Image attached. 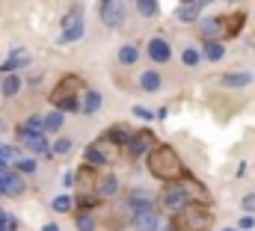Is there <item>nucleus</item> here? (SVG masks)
Here are the masks:
<instances>
[{"instance_id": "1", "label": "nucleus", "mask_w": 255, "mask_h": 231, "mask_svg": "<svg viewBox=\"0 0 255 231\" xmlns=\"http://www.w3.org/2000/svg\"><path fill=\"white\" fill-rule=\"evenodd\" d=\"M148 172L154 175V178H160V181H166V184H172V181H181L184 178V163L175 154V148L157 145L148 154Z\"/></svg>"}, {"instance_id": "2", "label": "nucleus", "mask_w": 255, "mask_h": 231, "mask_svg": "<svg viewBox=\"0 0 255 231\" xmlns=\"http://www.w3.org/2000/svg\"><path fill=\"white\" fill-rule=\"evenodd\" d=\"M214 223V214L205 202H190L184 211H178L169 223V231H208Z\"/></svg>"}, {"instance_id": "3", "label": "nucleus", "mask_w": 255, "mask_h": 231, "mask_svg": "<svg viewBox=\"0 0 255 231\" xmlns=\"http://www.w3.org/2000/svg\"><path fill=\"white\" fill-rule=\"evenodd\" d=\"M190 193H196L199 199H205V187H199V184H193V181H172V184H166L163 187V193H160V205L166 208V211H184L187 205H190Z\"/></svg>"}, {"instance_id": "4", "label": "nucleus", "mask_w": 255, "mask_h": 231, "mask_svg": "<svg viewBox=\"0 0 255 231\" xmlns=\"http://www.w3.org/2000/svg\"><path fill=\"white\" fill-rule=\"evenodd\" d=\"M80 89H83L80 77L65 74L63 80L54 86V92H51V104H54V107H60V113H63V110H68V113L80 110V104H77V92H80Z\"/></svg>"}, {"instance_id": "5", "label": "nucleus", "mask_w": 255, "mask_h": 231, "mask_svg": "<svg viewBox=\"0 0 255 231\" xmlns=\"http://www.w3.org/2000/svg\"><path fill=\"white\" fill-rule=\"evenodd\" d=\"M80 36H83V12H80V9H71L63 21V36H60V42H77Z\"/></svg>"}, {"instance_id": "6", "label": "nucleus", "mask_w": 255, "mask_h": 231, "mask_svg": "<svg viewBox=\"0 0 255 231\" xmlns=\"http://www.w3.org/2000/svg\"><path fill=\"white\" fill-rule=\"evenodd\" d=\"M154 148H157V139H154V133H151V130H139V133L130 139V145H128V151H130L133 157H139V154H145V151L151 154Z\"/></svg>"}, {"instance_id": "7", "label": "nucleus", "mask_w": 255, "mask_h": 231, "mask_svg": "<svg viewBox=\"0 0 255 231\" xmlns=\"http://www.w3.org/2000/svg\"><path fill=\"white\" fill-rule=\"evenodd\" d=\"M101 21H104L107 27H119V24L125 21V6L116 3V0H104V3H101Z\"/></svg>"}, {"instance_id": "8", "label": "nucleus", "mask_w": 255, "mask_h": 231, "mask_svg": "<svg viewBox=\"0 0 255 231\" xmlns=\"http://www.w3.org/2000/svg\"><path fill=\"white\" fill-rule=\"evenodd\" d=\"M0 187H3L6 196H21V193H24V181H21L18 175L6 172V169H0Z\"/></svg>"}, {"instance_id": "9", "label": "nucleus", "mask_w": 255, "mask_h": 231, "mask_svg": "<svg viewBox=\"0 0 255 231\" xmlns=\"http://www.w3.org/2000/svg\"><path fill=\"white\" fill-rule=\"evenodd\" d=\"M244 12H235V15H223L220 18V30L226 33V36H238L241 33V27H244Z\"/></svg>"}, {"instance_id": "10", "label": "nucleus", "mask_w": 255, "mask_h": 231, "mask_svg": "<svg viewBox=\"0 0 255 231\" xmlns=\"http://www.w3.org/2000/svg\"><path fill=\"white\" fill-rule=\"evenodd\" d=\"M21 142L33 151V154H48V139H45V133H33V136H21Z\"/></svg>"}, {"instance_id": "11", "label": "nucleus", "mask_w": 255, "mask_h": 231, "mask_svg": "<svg viewBox=\"0 0 255 231\" xmlns=\"http://www.w3.org/2000/svg\"><path fill=\"white\" fill-rule=\"evenodd\" d=\"M130 223H133L139 231H151L154 226H157V217H154V211H136Z\"/></svg>"}, {"instance_id": "12", "label": "nucleus", "mask_w": 255, "mask_h": 231, "mask_svg": "<svg viewBox=\"0 0 255 231\" xmlns=\"http://www.w3.org/2000/svg\"><path fill=\"white\" fill-rule=\"evenodd\" d=\"M148 57L154 59V62H166L169 59V45L163 39H151L148 42Z\"/></svg>"}, {"instance_id": "13", "label": "nucleus", "mask_w": 255, "mask_h": 231, "mask_svg": "<svg viewBox=\"0 0 255 231\" xmlns=\"http://www.w3.org/2000/svg\"><path fill=\"white\" fill-rule=\"evenodd\" d=\"M208 3H211V0H196V3L181 6V9H178V21H196L199 12H202V6H208Z\"/></svg>"}, {"instance_id": "14", "label": "nucleus", "mask_w": 255, "mask_h": 231, "mask_svg": "<svg viewBox=\"0 0 255 231\" xmlns=\"http://www.w3.org/2000/svg\"><path fill=\"white\" fill-rule=\"evenodd\" d=\"M253 83V74L250 71H232V74H223V86H250Z\"/></svg>"}, {"instance_id": "15", "label": "nucleus", "mask_w": 255, "mask_h": 231, "mask_svg": "<svg viewBox=\"0 0 255 231\" xmlns=\"http://www.w3.org/2000/svg\"><path fill=\"white\" fill-rule=\"evenodd\" d=\"M130 208H133V214L136 211H151V193H145V190L130 193Z\"/></svg>"}, {"instance_id": "16", "label": "nucleus", "mask_w": 255, "mask_h": 231, "mask_svg": "<svg viewBox=\"0 0 255 231\" xmlns=\"http://www.w3.org/2000/svg\"><path fill=\"white\" fill-rule=\"evenodd\" d=\"M220 33H223V30H220V18H208V21H202V36H205V42H217Z\"/></svg>"}, {"instance_id": "17", "label": "nucleus", "mask_w": 255, "mask_h": 231, "mask_svg": "<svg viewBox=\"0 0 255 231\" xmlns=\"http://www.w3.org/2000/svg\"><path fill=\"white\" fill-rule=\"evenodd\" d=\"M33 133H45V121L42 118H27L18 127V136H33Z\"/></svg>"}, {"instance_id": "18", "label": "nucleus", "mask_w": 255, "mask_h": 231, "mask_svg": "<svg viewBox=\"0 0 255 231\" xmlns=\"http://www.w3.org/2000/svg\"><path fill=\"white\" fill-rule=\"evenodd\" d=\"M80 110H83V113H89V116L98 113V110H101V95L89 89V92L83 95V104H80Z\"/></svg>"}, {"instance_id": "19", "label": "nucleus", "mask_w": 255, "mask_h": 231, "mask_svg": "<svg viewBox=\"0 0 255 231\" xmlns=\"http://www.w3.org/2000/svg\"><path fill=\"white\" fill-rule=\"evenodd\" d=\"M139 86H142L145 92H157V89H160V74H157V71H145V74L139 77Z\"/></svg>"}, {"instance_id": "20", "label": "nucleus", "mask_w": 255, "mask_h": 231, "mask_svg": "<svg viewBox=\"0 0 255 231\" xmlns=\"http://www.w3.org/2000/svg\"><path fill=\"white\" fill-rule=\"evenodd\" d=\"M107 160H110V154L101 151V145H89V148H86V163L98 166V163H107Z\"/></svg>"}, {"instance_id": "21", "label": "nucleus", "mask_w": 255, "mask_h": 231, "mask_svg": "<svg viewBox=\"0 0 255 231\" xmlns=\"http://www.w3.org/2000/svg\"><path fill=\"white\" fill-rule=\"evenodd\" d=\"M42 121H45V133H48V130H51V133H57V130L63 127V113H60V110H54V113L45 116Z\"/></svg>"}, {"instance_id": "22", "label": "nucleus", "mask_w": 255, "mask_h": 231, "mask_svg": "<svg viewBox=\"0 0 255 231\" xmlns=\"http://www.w3.org/2000/svg\"><path fill=\"white\" fill-rule=\"evenodd\" d=\"M107 139H113L116 145H130V139H133V136H130V130H128V127H113V130L107 133Z\"/></svg>"}, {"instance_id": "23", "label": "nucleus", "mask_w": 255, "mask_h": 231, "mask_svg": "<svg viewBox=\"0 0 255 231\" xmlns=\"http://www.w3.org/2000/svg\"><path fill=\"white\" fill-rule=\"evenodd\" d=\"M12 163H18V151L9 148V145H0V169H6Z\"/></svg>"}, {"instance_id": "24", "label": "nucleus", "mask_w": 255, "mask_h": 231, "mask_svg": "<svg viewBox=\"0 0 255 231\" xmlns=\"http://www.w3.org/2000/svg\"><path fill=\"white\" fill-rule=\"evenodd\" d=\"M223 54H226V51H223V45H220V42H208V45H205V57L211 59V62H220Z\"/></svg>"}, {"instance_id": "25", "label": "nucleus", "mask_w": 255, "mask_h": 231, "mask_svg": "<svg viewBox=\"0 0 255 231\" xmlns=\"http://www.w3.org/2000/svg\"><path fill=\"white\" fill-rule=\"evenodd\" d=\"M24 62H27V57H24L21 51H15V54H12V57L6 59V62H3L0 68H3V71H12V68H18V65H24Z\"/></svg>"}, {"instance_id": "26", "label": "nucleus", "mask_w": 255, "mask_h": 231, "mask_svg": "<svg viewBox=\"0 0 255 231\" xmlns=\"http://www.w3.org/2000/svg\"><path fill=\"white\" fill-rule=\"evenodd\" d=\"M136 9H139V15L151 18V15L157 12V0H136Z\"/></svg>"}, {"instance_id": "27", "label": "nucleus", "mask_w": 255, "mask_h": 231, "mask_svg": "<svg viewBox=\"0 0 255 231\" xmlns=\"http://www.w3.org/2000/svg\"><path fill=\"white\" fill-rule=\"evenodd\" d=\"M95 229V220H92V214H77V231H92Z\"/></svg>"}, {"instance_id": "28", "label": "nucleus", "mask_w": 255, "mask_h": 231, "mask_svg": "<svg viewBox=\"0 0 255 231\" xmlns=\"http://www.w3.org/2000/svg\"><path fill=\"white\" fill-rule=\"evenodd\" d=\"M71 208H74V199H71V196H57V199H54V211L65 214V211H71Z\"/></svg>"}, {"instance_id": "29", "label": "nucleus", "mask_w": 255, "mask_h": 231, "mask_svg": "<svg viewBox=\"0 0 255 231\" xmlns=\"http://www.w3.org/2000/svg\"><path fill=\"white\" fill-rule=\"evenodd\" d=\"M136 57H139V54H136V48H133V45H125V48L119 51V62H125V65L136 62Z\"/></svg>"}, {"instance_id": "30", "label": "nucleus", "mask_w": 255, "mask_h": 231, "mask_svg": "<svg viewBox=\"0 0 255 231\" xmlns=\"http://www.w3.org/2000/svg\"><path fill=\"white\" fill-rule=\"evenodd\" d=\"M116 190H119V181H116V178H110V175H107V178H104V181H101V193H104V196H113V193H116Z\"/></svg>"}, {"instance_id": "31", "label": "nucleus", "mask_w": 255, "mask_h": 231, "mask_svg": "<svg viewBox=\"0 0 255 231\" xmlns=\"http://www.w3.org/2000/svg\"><path fill=\"white\" fill-rule=\"evenodd\" d=\"M18 92V77H6L3 80V95H15Z\"/></svg>"}, {"instance_id": "32", "label": "nucleus", "mask_w": 255, "mask_h": 231, "mask_svg": "<svg viewBox=\"0 0 255 231\" xmlns=\"http://www.w3.org/2000/svg\"><path fill=\"white\" fill-rule=\"evenodd\" d=\"M181 62H184V65H196V62H199V51H193V48H187V51L181 54Z\"/></svg>"}, {"instance_id": "33", "label": "nucleus", "mask_w": 255, "mask_h": 231, "mask_svg": "<svg viewBox=\"0 0 255 231\" xmlns=\"http://www.w3.org/2000/svg\"><path fill=\"white\" fill-rule=\"evenodd\" d=\"M54 151H57V154H68V151H71V139H60V142L54 145Z\"/></svg>"}, {"instance_id": "34", "label": "nucleus", "mask_w": 255, "mask_h": 231, "mask_svg": "<svg viewBox=\"0 0 255 231\" xmlns=\"http://www.w3.org/2000/svg\"><path fill=\"white\" fill-rule=\"evenodd\" d=\"M80 205H86V208H89V205H98V196H92V193H83V196H80Z\"/></svg>"}, {"instance_id": "35", "label": "nucleus", "mask_w": 255, "mask_h": 231, "mask_svg": "<svg viewBox=\"0 0 255 231\" xmlns=\"http://www.w3.org/2000/svg\"><path fill=\"white\" fill-rule=\"evenodd\" d=\"M241 229H244V231L255 229V220H253V217H250V214H247V217H244V220H241Z\"/></svg>"}, {"instance_id": "36", "label": "nucleus", "mask_w": 255, "mask_h": 231, "mask_svg": "<svg viewBox=\"0 0 255 231\" xmlns=\"http://www.w3.org/2000/svg\"><path fill=\"white\" fill-rule=\"evenodd\" d=\"M18 166H21V172H33V169H36L33 160H18Z\"/></svg>"}, {"instance_id": "37", "label": "nucleus", "mask_w": 255, "mask_h": 231, "mask_svg": "<svg viewBox=\"0 0 255 231\" xmlns=\"http://www.w3.org/2000/svg\"><path fill=\"white\" fill-rule=\"evenodd\" d=\"M244 211H255V196H244Z\"/></svg>"}, {"instance_id": "38", "label": "nucleus", "mask_w": 255, "mask_h": 231, "mask_svg": "<svg viewBox=\"0 0 255 231\" xmlns=\"http://www.w3.org/2000/svg\"><path fill=\"white\" fill-rule=\"evenodd\" d=\"M133 116H139V118H145V121H148V118H151V113H148V110H145V107H133Z\"/></svg>"}, {"instance_id": "39", "label": "nucleus", "mask_w": 255, "mask_h": 231, "mask_svg": "<svg viewBox=\"0 0 255 231\" xmlns=\"http://www.w3.org/2000/svg\"><path fill=\"white\" fill-rule=\"evenodd\" d=\"M15 229H18V220L9 214V220H6V231H15Z\"/></svg>"}, {"instance_id": "40", "label": "nucleus", "mask_w": 255, "mask_h": 231, "mask_svg": "<svg viewBox=\"0 0 255 231\" xmlns=\"http://www.w3.org/2000/svg\"><path fill=\"white\" fill-rule=\"evenodd\" d=\"M6 220H9V214H3V211H0V231H6Z\"/></svg>"}, {"instance_id": "41", "label": "nucleus", "mask_w": 255, "mask_h": 231, "mask_svg": "<svg viewBox=\"0 0 255 231\" xmlns=\"http://www.w3.org/2000/svg\"><path fill=\"white\" fill-rule=\"evenodd\" d=\"M42 231H60V229H57L54 223H48V226H45V229H42Z\"/></svg>"}, {"instance_id": "42", "label": "nucleus", "mask_w": 255, "mask_h": 231, "mask_svg": "<svg viewBox=\"0 0 255 231\" xmlns=\"http://www.w3.org/2000/svg\"><path fill=\"white\" fill-rule=\"evenodd\" d=\"M223 231H235V229H223Z\"/></svg>"}, {"instance_id": "43", "label": "nucleus", "mask_w": 255, "mask_h": 231, "mask_svg": "<svg viewBox=\"0 0 255 231\" xmlns=\"http://www.w3.org/2000/svg\"><path fill=\"white\" fill-rule=\"evenodd\" d=\"M0 196H3V187H0Z\"/></svg>"}, {"instance_id": "44", "label": "nucleus", "mask_w": 255, "mask_h": 231, "mask_svg": "<svg viewBox=\"0 0 255 231\" xmlns=\"http://www.w3.org/2000/svg\"><path fill=\"white\" fill-rule=\"evenodd\" d=\"M187 3H190V0H187Z\"/></svg>"}]
</instances>
